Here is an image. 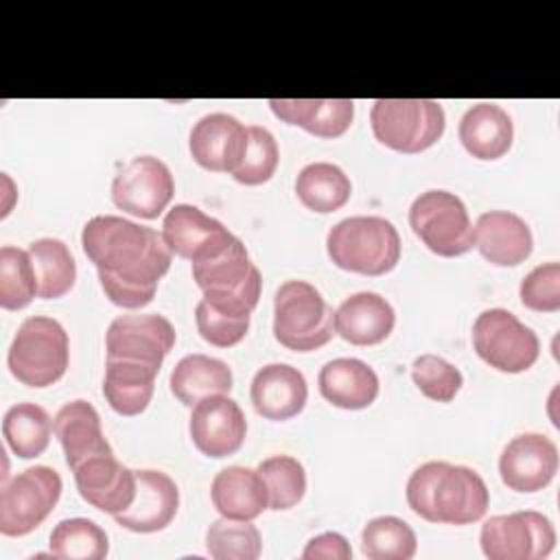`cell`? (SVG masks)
<instances>
[{"label":"cell","mask_w":560,"mask_h":560,"mask_svg":"<svg viewBox=\"0 0 560 560\" xmlns=\"http://www.w3.org/2000/svg\"><path fill=\"white\" fill-rule=\"evenodd\" d=\"M81 247L98 271L105 298L131 311L153 302L173 258L162 234L116 214L92 217L83 225Z\"/></svg>","instance_id":"1"},{"label":"cell","mask_w":560,"mask_h":560,"mask_svg":"<svg viewBox=\"0 0 560 560\" xmlns=\"http://www.w3.org/2000/svg\"><path fill=\"white\" fill-rule=\"evenodd\" d=\"M407 505L429 523L470 525L483 518L490 492L483 477L459 464L424 462L407 479Z\"/></svg>","instance_id":"2"},{"label":"cell","mask_w":560,"mask_h":560,"mask_svg":"<svg viewBox=\"0 0 560 560\" xmlns=\"http://www.w3.org/2000/svg\"><path fill=\"white\" fill-rule=\"evenodd\" d=\"M326 252L343 271L385 276L400 260V234L383 217H348L330 228Z\"/></svg>","instance_id":"3"},{"label":"cell","mask_w":560,"mask_h":560,"mask_svg":"<svg viewBox=\"0 0 560 560\" xmlns=\"http://www.w3.org/2000/svg\"><path fill=\"white\" fill-rule=\"evenodd\" d=\"M335 335V313L311 282L287 280L273 298V337L295 352L326 346Z\"/></svg>","instance_id":"4"},{"label":"cell","mask_w":560,"mask_h":560,"mask_svg":"<svg viewBox=\"0 0 560 560\" xmlns=\"http://www.w3.org/2000/svg\"><path fill=\"white\" fill-rule=\"evenodd\" d=\"M70 343L66 328L46 315L26 317L7 354L9 372L26 387L55 385L68 370Z\"/></svg>","instance_id":"5"},{"label":"cell","mask_w":560,"mask_h":560,"mask_svg":"<svg viewBox=\"0 0 560 560\" xmlns=\"http://www.w3.org/2000/svg\"><path fill=\"white\" fill-rule=\"evenodd\" d=\"M374 138L398 153L433 147L446 127L444 107L431 98H378L370 109Z\"/></svg>","instance_id":"6"},{"label":"cell","mask_w":560,"mask_h":560,"mask_svg":"<svg viewBox=\"0 0 560 560\" xmlns=\"http://www.w3.org/2000/svg\"><path fill=\"white\" fill-rule=\"evenodd\" d=\"M411 232L438 256L455 258L475 247L464 201L448 190L420 192L409 206Z\"/></svg>","instance_id":"7"},{"label":"cell","mask_w":560,"mask_h":560,"mask_svg":"<svg viewBox=\"0 0 560 560\" xmlns=\"http://www.w3.org/2000/svg\"><path fill=\"white\" fill-rule=\"evenodd\" d=\"M63 490L59 472L50 466H31L2 481L0 534L26 536L55 510Z\"/></svg>","instance_id":"8"},{"label":"cell","mask_w":560,"mask_h":560,"mask_svg":"<svg viewBox=\"0 0 560 560\" xmlns=\"http://www.w3.org/2000/svg\"><path fill=\"white\" fill-rule=\"evenodd\" d=\"M472 348L481 361L505 374L529 370L540 354L536 332L505 308H488L477 315Z\"/></svg>","instance_id":"9"},{"label":"cell","mask_w":560,"mask_h":560,"mask_svg":"<svg viewBox=\"0 0 560 560\" xmlns=\"http://www.w3.org/2000/svg\"><path fill=\"white\" fill-rule=\"evenodd\" d=\"M479 545L490 560H540L556 547L553 523L536 510L490 516L479 532Z\"/></svg>","instance_id":"10"},{"label":"cell","mask_w":560,"mask_h":560,"mask_svg":"<svg viewBox=\"0 0 560 560\" xmlns=\"http://www.w3.org/2000/svg\"><path fill=\"white\" fill-rule=\"evenodd\" d=\"M175 195L171 168L153 155H138L129 160L112 182V201L118 210L140 217L158 219Z\"/></svg>","instance_id":"11"},{"label":"cell","mask_w":560,"mask_h":560,"mask_svg":"<svg viewBox=\"0 0 560 560\" xmlns=\"http://www.w3.org/2000/svg\"><path fill=\"white\" fill-rule=\"evenodd\" d=\"M173 324L158 313L118 315L105 332V350L109 359H131L153 368H162L166 354L175 348Z\"/></svg>","instance_id":"12"},{"label":"cell","mask_w":560,"mask_h":560,"mask_svg":"<svg viewBox=\"0 0 560 560\" xmlns=\"http://www.w3.org/2000/svg\"><path fill=\"white\" fill-rule=\"evenodd\" d=\"M188 433L201 455L221 459L241 451L247 435V420L238 402L228 394L208 396L192 405Z\"/></svg>","instance_id":"13"},{"label":"cell","mask_w":560,"mask_h":560,"mask_svg":"<svg viewBox=\"0 0 560 560\" xmlns=\"http://www.w3.org/2000/svg\"><path fill=\"white\" fill-rule=\"evenodd\" d=\"M160 234L171 254L190 262L208 260L234 241V234L221 221L190 203L173 206L162 221Z\"/></svg>","instance_id":"14"},{"label":"cell","mask_w":560,"mask_h":560,"mask_svg":"<svg viewBox=\"0 0 560 560\" xmlns=\"http://www.w3.org/2000/svg\"><path fill=\"white\" fill-rule=\"evenodd\" d=\"M558 472V446L542 433L512 438L499 455L501 481L514 492H538Z\"/></svg>","instance_id":"15"},{"label":"cell","mask_w":560,"mask_h":560,"mask_svg":"<svg viewBox=\"0 0 560 560\" xmlns=\"http://www.w3.org/2000/svg\"><path fill=\"white\" fill-rule=\"evenodd\" d=\"M247 149V127L223 112L201 116L188 136L192 160L214 173H234Z\"/></svg>","instance_id":"16"},{"label":"cell","mask_w":560,"mask_h":560,"mask_svg":"<svg viewBox=\"0 0 560 560\" xmlns=\"http://www.w3.org/2000/svg\"><path fill=\"white\" fill-rule=\"evenodd\" d=\"M72 472L81 499L105 514L125 512L136 497V470L122 466L114 453L88 457Z\"/></svg>","instance_id":"17"},{"label":"cell","mask_w":560,"mask_h":560,"mask_svg":"<svg viewBox=\"0 0 560 560\" xmlns=\"http://www.w3.org/2000/svg\"><path fill=\"white\" fill-rule=\"evenodd\" d=\"M179 508L177 483L162 470H136V497L116 514V523L136 534H153L168 527Z\"/></svg>","instance_id":"18"},{"label":"cell","mask_w":560,"mask_h":560,"mask_svg":"<svg viewBox=\"0 0 560 560\" xmlns=\"http://www.w3.org/2000/svg\"><path fill=\"white\" fill-rule=\"evenodd\" d=\"M472 241L479 254L497 267H516L534 249L529 225L510 210H488L477 217Z\"/></svg>","instance_id":"19"},{"label":"cell","mask_w":560,"mask_h":560,"mask_svg":"<svg viewBox=\"0 0 560 560\" xmlns=\"http://www.w3.org/2000/svg\"><path fill=\"white\" fill-rule=\"evenodd\" d=\"M249 398L258 416L282 422L304 409L308 400V385L298 368L289 363H269L254 374Z\"/></svg>","instance_id":"20"},{"label":"cell","mask_w":560,"mask_h":560,"mask_svg":"<svg viewBox=\"0 0 560 560\" xmlns=\"http://www.w3.org/2000/svg\"><path fill=\"white\" fill-rule=\"evenodd\" d=\"M396 324L392 304L374 293L359 291L346 298L335 311V335L352 346H376L385 341Z\"/></svg>","instance_id":"21"},{"label":"cell","mask_w":560,"mask_h":560,"mask_svg":"<svg viewBox=\"0 0 560 560\" xmlns=\"http://www.w3.org/2000/svg\"><path fill=\"white\" fill-rule=\"evenodd\" d=\"M269 107L282 122L317 138H339L354 120L352 98H271Z\"/></svg>","instance_id":"22"},{"label":"cell","mask_w":560,"mask_h":560,"mask_svg":"<svg viewBox=\"0 0 560 560\" xmlns=\"http://www.w3.org/2000/svg\"><path fill=\"white\" fill-rule=\"evenodd\" d=\"M319 394L339 409L357 411L370 407L378 396V376L361 359L341 357L322 365L317 374Z\"/></svg>","instance_id":"23"},{"label":"cell","mask_w":560,"mask_h":560,"mask_svg":"<svg viewBox=\"0 0 560 560\" xmlns=\"http://www.w3.org/2000/svg\"><path fill=\"white\" fill-rule=\"evenodd\" d=\"M52 429L57 440L61 442L66 464L70 470L88 457L112 453V446L103 435L101 416L94 409V405L88 400L79 398V400L66 402L57 411L52 420Z\"/></svg>","instance_id":"24"},{"label":"cell","mask_w":560,"mask_h":560,"mask_svg":"<svg viewBox=\"0 0 560 560\" xmlns=\"http://www.w3.org/2000/svg\"><path fill=\"white\" fill-rule=\"evenodd\" d=\"M214 510L225 518L254 521L269 508V492L258 470L228 466L219 470L210 486Z\"/></svg>","instance_id":"25"},{"label":"cell","mask_w":560,"mask_h":560,"mask_svg":"<svg viewBox=\"0 0 560 560\" xmlns=\"http://www.w3.org/2000/svg\"><path fill=\"white\" fill-rule=\"evenodd\" d=\"M457 136L472 158L499 160L512 149L514 125L501 105L477 103L464 112Z\"/></svg>","instance_id":"26"},{"label":"cell","mask_w":560,"mask_h":560,"mask_svg":"<svg viewBox=\"0 0 560 560\" xmlns=\"http://www.w3.org/2000/svg\"><path fill=\"white\" fill-rule=\"evenodd\" d=\"M158 372V368L140 361L107 357L103 396L116 413L127 418L140 416L153 398Z\"/></svg>","instance_id":"27"},{"label":"cell","mask_w":560,"mask_h":560,"mask_svg":"<svg viewBox=\"0 0 560 560\" xmlns=\"http://www.w3.org/2000/svg\"><path fill=\"white\" fill-rule=\"evenodd\" d=\"M168 385L182 405L192 407L208 396L230 394L234 376L225 361L195 352L175 363Z\"/></svg>","instance_id":"28"},{"label":"cell","mask_w":560,"mask_h":560,"mask_svg":"<svg viewBox=\"0 0 560 560\" xmlns=\"http://www.w3.org/2000/svg\"><path fill=\"white\" fill-rule=\"evenodd\" d=\"M295 195L304 208L328 214L348 203L352 184L337 164L313 162L300 171L295 179Z\"/></svg>","instance_id":"29"},{"label":"cell","mask_w":560,"mask_h":560,"mask_svg":"<svg viewBox=\"0 0 560 560\" xmlns=\"http://www.w3.org/2000/svg\"><path fill=\"white\" fill-rule=\"evenodd\" d=\"M28 254L37 276V295L42 300H57L70 293L77 280V262L63 241L37 238L28 245Z\"/></svg>","instance_id":"30"},{"label":"cell","mask_w":560,"mask_h":560,"mask_svg":"<svg viewBox=\"0 0 560 560\" xmlns=\"http://www.w3.org/2000/svg\"><path fill=\"white\" fill-rule=\"evenodd\" d=\"M52 431L48 411L35 402H18L2 418V435L20 459L39 457L48 448Z\"/></svg>","instance_id":"31"},{"label":"cell","mask_w":560,"mask_h":560,"mask_svg":"<svg viewBox=\"0 0 560 560\" xmlns=\"http://www.w3.org/2000/svg\"><path fill=\"white\" fill-rule=\"evenodd\" d=\"M50 553L61 560H103L109 553V538L90 518H63L50 532Z\"/></svg>","instance_id":"32"},{"label":"cell","mask_w":560,"mask_h":560,"mask_svg":"<svg viewBox=\"0 0 560 560\" xmlns=\"http://www.w3.org/2000/svg\"><path fill=\"white\" fill-rule=\"evenodd\" d=\"M416 551V532L398 516H376L361 532V553L370 560H411Z\"/></svg>","instance_id":"33"},{"label":"cell","mask_w":560,"mask_h":560,"mask_svg":"<svg viewBox=\"0 0 560 560\" xmlns=\"http://www.w3.org/2000/svg\"><path fill=\"white\" fill-rule=\"evenodd\" d=\"M206 549L214 560H256L262 553V536L252 521L221 516L206 532Z\"/></svg>","instance_id":"34"},{"label":"cell","mask_w":560,"mask_h":560,"mask_svg":"<svg viewBox=\"0 0 560 560\" xmlns=\"http://www.w3.org/2000/svg\"><path fill=\"white\" fill-rule=\"evenodd\" d=\"M37 295V276L28 249L13 245L0 247V306L20 311Z\"/></svg>","instance_id":"35"},{"label":"cell","mask_w":560,"mask_h":560,"mask_svg":"<svg viewBox=\"0 0 560 560\" xmlns=\"http://www.w3.org/2000/svg\"><path fill=\"white\" fill-rule=\"evenodd\" d=\"M269 492V510H291L306 492L304 466L291 455H271L256 468Z\"/></svg>","instance_id":"36"},{"label":"cell","mask_w":560,"mask_h":560,"mask_svg":"<svg viewBox=\"0 0 560 560\" xmlns=\"http://www.w3.org/2000/svg\"><path fill=\"white\" fill-rule=\"evenodd\" d=\"M278 160H280V153H278L273 133L260 125H249L247 149H245L243 162L232 173V177L245 186H260L273 177L278 168Z\"/></svg>","instance_id":"37"},{"label":"cell","mask_w":560,"mask_h":560,"mask_svg":"<svg viewBox=\"0 0 560 560\" xmlns=\"http://www.w3.org/2000/svg\"><path fill=\"white\" fill-rule=\"evenodd\" d=\"M411 381L429 400L435 402H451L464 385L459 368L431 352L413 359Z\"/></svg>","instance_id":"38"},{"label":"cell","mask_w":560,"mask_h":560,"mask_svg":"<svg viewBox=\"0 0 560 560\" xmlns=\"http://www.w3.org/2000/svg\"><path fill=\"white\" fill-rule=\"evenodd\" d=\"M195 324L203 341L217 348H232L245 339L249 330V315H228L212 308L208 302L199 300L195 308Z\"/></svg>","instance_id":"39"},{"label":"cell","mask_w":560,"mask_h":560,"mask_svg":"<svg viewBox=\"0 0 560 560\" xmlns=\"http://www.w3.org/2000/svg\"><path fill=\"white\" fill-rule=\"evenodd\" d=\"M523 306L536 313L560 311V265L545 262L534 267L518 289Z\"/></svg>","instance_id":"40"},{"label":"cell","mask_w":560,"mask_h":560,"mask_svg":"<svg viewBox=\"0 0 560 560\" xmlns=\"http://www.w3.org/2000/svg\"><path fill=\"white\" fill-rule=\"evenodd\" d=\"M304 560H350L352 547L346 540V536L337 532H324L315 538H311L302 551Z\"/></svg>","instance_id":"41"}]
</instances>
